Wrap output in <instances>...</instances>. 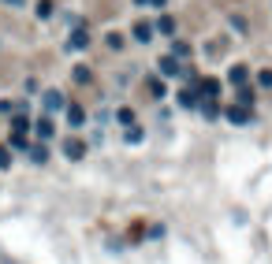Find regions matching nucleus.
Here are the masks:
<instances>
[{
    "label": "nucleus",
    "instance_id": "obj_17",
    "mask_svg": "<svg viewBox=\"0 0 272 264\" xmlns=\"http://www.w3.org/2000/svg\"><path fill=\"white\" fill-rule=\"evenodd\" d=\"M75 82H90V71L86 67H75Z\"/></svg>",
    "mask_w": 272,
    "mask_h": 264
},
{
    "label": "nucleus",
    "instance_id": "obj_18",
    "mask_svg": "<svg viewBox=\"0 0 272 264\" xmlns=\"http://www.w3.org/2000/svg\"><path fill=\"white\" fill-rule=\"evenodd\" d=\"M257 82H261V86H272V71H261V74H257Z\"/></svg>",
    "mask_w": 272,
    "mask_h": 264
},
{
    "label": "nucleus",
    "instance_id": "obj_2",
    "mask_svg": "<svg viewBox=\"0 0 272 264\" xmlns=\"http://www.w3.org/2000/svg\"><path fill=\"white\" fill-rule=\"evenodd\" d=\"M63 153H67V160H82V153H86V141H67V145H63Z\"/></svg>",
    "mask_w": 272,
    "mask_h": 264
},
{
    "label": "nucleus",
    "instance_id": "obj_1",
    "mask_svg": "<svg viewBox=\"0 0 272 264\" xmlns=\"http://www.w3.org/2000/svg\"><path fill=\"white\" fill-rule=\"evenodd\" d=\"M220 93V82L217 78H201L198 82V97H217Z\"/></svg>",
    "mask_w": 272,
    "mask_h": 264
},
{
    "label": "nucleus",
    "instance_id": "obj_10",
    "mask_svg": "<svg viewBox=\"0 0 272 264\" xmlns=\"http://www.w3.org/2000/svg\"><path fill=\"white\" fill-rule=\"evenodd\" d=\"M37 134H41V138H52V123H49V119H37Z\"/></svg>",
    "mask_w": 272,
    "mask_h": 264
},
{
    "label": "nucleus",
    "instance_id": "obj_12",
    "mask_svg": "<svg viewBox=\"0 0 272 264\" xmlns=\"http://www.w3.org/2000/svg\"><path fill=\"white\" fill-rule=\"evenodd\" d=\"M0 167H12V153H8V145H0Z\"/></svg>",
    "mask_w": 272,
    "mask_h": 264
},
{
    "label": "nucleus",
    "instance_id": "obj_7",
    "mask_svg": "<svg viewBox=\"0 0 272 264\" xmlns=\"http://www.w3.org/2000/svg\"><path fill=\"white\" fill-rule=\"evenodd\" d=\"M161 74H179V63H175V56H164V60H161Z\"/></svg>",
    "mask_w": 272,
    "mask_h": 264
},
{
    "label": "nucleus",
    "instance_id": "obj_3",
    "mask_svg": "<svg viewBox=\"0 0 272 264\" xmlns=\"http://www.w3.org/2000/svg\"><path fill=\"white\" fill-rule=\"evenodd\" d=\"M228 119H231V123H250V119H254V116H250V108H242V105H235V108L228 112Z\"/></svg>",
    "mask_w": 272,
    "mask_h": 264
},
{
    "label": "nucleus",
    "instance_id": "obj_15",
    "mask_svg": "<svg viewBox=\"0 0 272 264\" xmlns=\"http://www.w3.org/2000/svg\"><path fill=\"white\" fill-rule=\"evenodd\" d=\"M12 127H15V134H23V130H26V127H30V123H26V119H23V116H15V119H12Z\"/></svg>",
    "mask_w": 272,
    "mask_h": 264
},
{
    "label": "nucleus",
    "instance_id": "obj_14",
    "mask_svg": "<svg viewBox=\"0 0 272 264\" xmlns=\"http://www.w3.org/2000/svg\"><path fill=\"white\" fill-rule=\"evenodd\" d=\"M231 82H246V67H231Z\"/></svg>",
    "mask_w": 272,
    "mask_h": 264
},
{
    "label": "nucleus",
    "instance_id": "obj_16",
    "mask_svg": "<svg viewBox=\"0 0 272 264\" xmlns=\"http://www.w3.org/2000/svg\"><path fill=\"white\" fill-rule=\"evenodd\" d=\"M127 141H142V127H127Z\"/></svg>",
    "mask_w": 272,
    "mask_h": 264
},
{
    "label": "nucleus",
    "instance_id": "obj_9",
    "mask_svg": "<svg viewBox=\"0 0 272 264\" xmlns=\"http://www.w3.org/2000/svg\"><path fill=\"white\" fill-rule=\"evenodd\" d=\"M60 105H63L60 93H45V108H60Z\"/></svg>",
    "mask_w": 272,
    "mask_h": 264
},
{
    "label": "nucleus",
    "instance_id": "obj_6",
    "mask_svg": "<svg viewBox=\"0 0 272 264\" xmlns=\"http://www.w3.org/2000/svg\"><path fill=\"white\" fill-rule=\"evenodd\" d=\"M134 37L138 41H149V37H153V26L149 23H134Z\"/></svg>",
    "mask_w": 272,
    "mask_h": 264
},
{
    "label": "nucleus",
    "instance_id": "obj_13",
    "mask_svg": "<svg viewBox=\"0 0 272 264\" xmlns=\"http://www.w3.org/2000/svg\"><path fill=\"white\" fill-rule=\"evenodd\" d=\"M37 15H41V19L52 15V0H41V4H37Z\"/></svg>",
    "mask_w": 272,
    "mask_h": 264
},
{
    "label": "nucleus",
    "instance_id": "obj_8",
    "mask_svg": "<svg viewBox=\"0 0 272 264\" xmlns=\"http://www.w3.org/2000/svg\"><path fill=\"white\" fill-rule=\"evenodd\" d=\"M86 41H90L86 30H75V34H71V45H75V49H86Z\"/></svg>",
    "mask_w": 272,
    "mask_h": 264
},
{
    "label": "nucleus",
    "instance_id": "obj_11",
    "mask_svg": "<svg viewBox=\"0 0 272 264\" xmlns=\"http://www.w3.org/2000/svg\"><path fill=\"white\" fill-rule=\"evenodd\" d=\"M157 26H161V34H172V30H175V19H168V15H164Z\"/></svg>",
    "mask_w": 272,
    "mask_h": 264
},
{
    "label": "nucleus",
    "instance_id": "obj_19",
    "mask_svg": "<svg viewBox=\"0 0 272 264\" xmlns=\"http://www.w3.org/2000/svg\"><path fill=\"white\" fill-rule=\"evenodd\" d=\"M149 4H157V8H164V0H149Z\"/></svg>",
    "mask_w": 272,
    "mask_h": 264
},
{
    "label": "nucleus",
    "instance_id": "obj_4",
    "mask_svg": "<svg viewBox=\"0 0 272 264\" xmlns=\"http://www.w3.org/2000/svg\"><path fill=\"white\" fill-rule=\"evenodd\" d=\"M198 101H201V97H198V90H183V93H179V105H183V108H194Z\"/></svg>",
    "mask_w": 272,
    "mask_h": 264
},
{
    "label": "nucleus",
    "instance_id": "obj_20",
    "mask_svg": "<svg viewBox=\"0 0 272 264\" xmlns=\"http://www.w3.org/2000/svg\"><path fill=\"white\" fill-rule=\"evenodd\" d=\"M12 4H19V0H12Z\"/></svg>",
    "mask_w": 272,
    "mask_h": 264
},
{
    "label": "nucleus",
    "instance_id": "obj_5",
    "mask_svg": "<svg viewBox=\"0 0 272 264\" xmlns=\"http://www.w3.org/2000/svg\"><path fill=\"white\" fill-rule=\"evenodd\" d=\"M67 123H71V127H79V123H86V112H82L79 105H71V108H67Z\"/></svg>",
    "mask_w": 272,
    "mask_h": 264
}]
</instances>
